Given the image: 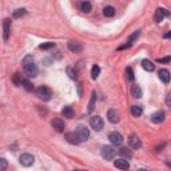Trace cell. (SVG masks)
<instances>
[{
    "mask_svg": "<svg viewBox=\"0 0 171 171\" xmlns=\"http://www.w3.org/2000/svg\"><path fill=\"white\" fill-rule=\"evenodd\" d=\"M36 95L39 96V99L47 102V100H50V99H51L52 92H51V90H50V88L46 87V86H40V87L36 90Z\"/></svg>",
    "mask_w": 171,
    "mask_h": 171,
    "instance_id": "1",
    "label": "cell"
},
{
    "mask_svg": "<svg viewBox=\"0 0 171 171\" xmlns=\"http://www.w3.org/2000/svg\"><path fill=\"white\" fill-rule=\"evenodd\" d=\"M168 37H171V32H167V34L164 35V39H168Z\"/></svg>",
    "mask_w": 171,
    "mask_h": 171,
    "instance_id": "38",
    "label": "cell"
},
{
    "mask_svg": "<svg viewBox=\"0 0 171 171\" xmlns=\"http://www.w3.org/2000/svg\"><path fill=\"white\" fill-rule=\"evenodd\" d=\"M78 94L79 96H82V84H78Z\"/></svg>",
    "mask_w": 171,
    "mask_h": 171,
    "instance_id": "37",
    "label": "cell"
},
{
    "mask_svg": "<svg viewBox=\"0 0 171 171\" xmlns=\"http://www.w3.org/2000/svg\"><path fill=\"white\" fill-rule=\"evenodd\" d=\"M128 146H130L131 148H141L142 147V142H141V139H139L136 135H130L128 136Z\"/></svg>",
    "mask_w": 171,
    "mask_h": 171,
    "instance_id": "9",
    "label": "cell"
},
{
    "mask_svg": "<svg viewBox=\"0 0 171 171\" xmlns=\"http://www.w3.org/2000/svg\"><path fill=\"white\" fill-rule=\"evenodd\" d=\"M24 67V72H25V75L28 78H35V76H37V72H39V69H37V66L35 64V62L34 63H31V64H27V66H23Z\"/></svg>",
    "mask_w": 171,
    "mask_h": 171,
    "instance_id": "6",
    "label": "cell"
},
{
    "mask_svg": "<svg viewBox=\"0 0 171 171\" xmlns=\"http://www.w3.org/2000/svg\"><path fill=\"white\" fill-rule=\"evenodd\" d=\"M75 171H83V170H75Z\"/></svg>",
    "mask_w": 171,
    "mask_h": 171,
    "instance_id": "40",
    "label": "cell"
},
{
    "mask_svg": "<svg viewBox=\"0 0 171 171\" xmlns=\"http://www.w3.org/2000/svg\"><path fill=\"white\" fill-rule=\"evenodd\" d=\"M79 8L82 12L88 14V12H91V9H92V4H91L90 2H83V3L79 4Z\"/></svg>",
    "mask_w": 171,
    "mask_h": 171,
    "instance_id": "21",
    "label": "cell"
},
{
    "mask_svg": "<svg viewBox=\"0 0 171 171\" xmlns=\"http://www.w3.org/2000/svg\"><path fill=\"white\" fill-rule=\"evenodd\" d=\"M21 86L24 87V90H27V91H32L34 90V84H32L30 80H27V79H24L23 80V83H21Z\"/></svg>",
    "mask_w": 171,
    "mask_h": 171,
    "instance_id": "31",
    "label": "cell"
},
{
    "mask_svg": "<svg viewBox=\"0 0 171 171\" xmlns=\"http://www.w3.org/2000/svg\"><path fill=\"white\" fill-rule=\"evenodd\" d=\"M75 132H76V135H78L80 142H84V141H87V139L90 138V130L86 126H83V124L78 126V128H76V131H75Z\"/></svg>",
    "mask_w": 171,
    "mask_h": 171,
    "instance_id": "3",
    "label": "cell"
},
{
    "mask_svg": "<svg viewBox=\"0 0 171 171\" xmlns=\"http://www.w3.org/2000/svg\"><path fill=\"white\" fill-rule=\"evenodd\" d=\"M131 95H132V96H134V98H135V99L142 98V95H143V92H142V88L139 87V86L134 84L132 87H131Z\"/></svg>",
    "mask_w": 171,
    "mask_h": 171,
    "instance_id": "20",
    "label": "cell"
},
{
    "mask_svg": "<svg viewBox=\"0 0 171 171\" xmlns=\"http://www.w3.org/2000/svg\"><path fill=\"white\" fill-rule=\"evenodd\" d=\"M138 171H147V170H143V168H139Z\"/></svg>",
    "mask_w": 171,
    "mask_h": 171,
    "instance_id": "39",
    "label": "cell"
},
{
    "mask_svg": "<svg viewBox=\"0 0 171 171\" xmlns=\"http://www.w3.org/2000/svg\"><path fill=\"white\" fill-rule=\"evenodd\" d=\"M68 50L71 51V52H75V53H78V52H82V44H80L79 41H75V40H71L68 43Z\"/></svg>",
    "mask_w": 171,
    "mask_h": 171,
    "instance_id": "13",
    "label": "cell"
},
{
    "mask_svg": "<svg viewBox=\"0 0 171 171\" xmlns=\"http://www.w3.org/2000/svg\"><path fill=\"white\" fill-rule=\"evenodd\" d=\"M62 114L64 115V118H74L75 112H74V110H72L71 106H66V107H63Z\"/></svg>",
    "mask_w": 171,
    "mask_h": 171,
    "instance_id": "22",
    "label": "cell"
},
{
    "mask_svg": "<svg viewBox=\"0 0 171 171\" xmlns=\"http://www.w3.org/2000/svg\"><path fill=\"white\" fill-rule=\"evenodd\" d=\"M142 68L147 72H151V71L155 69V64L150 60V59H143L142 60Z\"/></svg>",
    "mask_w": 171,
    "mask_h": 171,
    "instance_id": "14",
    "label": "cell"
},
{
    "mask_svg": "<svg viewBox=\"0 0 171 171\" xmlns=\"http://www.w3.org/2000/svg\"><path fill=\"white\" fill-rule=\"evenodd\" d=\"M31 63H34V56H32V55L24 56V59H23V66H27V64H31Z\"/></svg>",
    "mask_w": 171,
    "mask_h": 171,
    "instance_id": "33",
    "label": "cell"
},
{
    "mask_svg": "<svg viewBox=\"0 0 171 171\" xmlns=\"http://www.w3.org/2000/svg\"><path fill=\"white\" fill-rule=\"evenodd\" d=\"M119 154L122 155V157H126V158H131L132 157V152L131 150H128V147H123L119 150Z\"/></svg>",
    "mask_w": 171,
    "mask_h": 171,
    "instance_id": "26",
    "label": "cell"
},
{
    "mask_svg": "<svg viewBox=\"0 0 171 171\" xmlns=\"http://www.w3.org/2000/svg\"><path fill=\"white\" fill-rule=\"evenodd\" d=\"M100 154H102V158L103 159L111 160V159H114L115 154H116V150L112 146H103L102 150H100Z\"/></svg>",
    "mask_w": 171,
    "mask_h": 171,
    "instance_id": "2",
    "label": "cell"
},
{
    "mask_svg": "<svg viewBox=\"0 0 171 171\" xmlns=\"http://www.w3.org/2000/svg\"><path fill=\"white\" fill-rule=\"evenodd\" d=\"M108 139H110V142L114 144V146H122L123 144V136H122V134L119 132H111L110 135H108Z\"/></svg>",
    "mask_w": 171,
    "mask_h": 171,
    "instance_id": "7",
    "label": "cell"
},
{
    "mask_svg": "<svg viewBox=\"0 0 171 171\" xmlns=\"http://www.w3.org/2000/svg\"><path fill=\"white\" fill-rule=\"evenodd\" d=\"M51 124L58 132H63L64 128H66V123H64V120L60 119V118H55V119L51 122Z\"/></svg>",
    "mask_w": 171,
    "mask_h": 171,
    "instance_id": "8",
    "label": "cell"
},
{
    "mask_svg": "<svg viewBox=\"0 0 171 171\" xmlns=\"http://www.w3.org/2000/svg\"><path fill=\"white\" fill-rule=\"evenodd\" d=\"M107 119H108V122L111 123H118L119 122V114H118V111L111 108L107 111Z\"/></svg>",
    "mask_w": 171,
    "mask_h": 171,
    "instance_id": "12",
    "label": "cell"
},
{
    "mask_svg": "<svg viewBox=\"0 0 171 171\" xmlns=\"http://www.w3.org/2000/svg\"><path fill=\"white\" fill-rule=\"evenodd\" d=\"M103 15L107 16V18H112L115 15V8L111 7V5H107V7L103 8Z\"/></svg>",
    "mask_w": 171,
    "mask_h": 171,
    "instance_id": "23",
    "label": "cell"
},
{
    "mask_svg": "<svg viewBox=\"0 0 171 171\" xmlns=\"http://www.w3.org/2000/svg\"><path fill=\"white\" fill-rule=\"evenodd\" d=\"M55 47V43H52V41H47V43H43V44L39 46L40 50H51V48Z\"/></svg>",
    "mask_w": 171,
    "mask_h": 171,
    "instance_id": "29",
    "label": "cell"
},
{
    "mask_svg": "<svg viewBox=\"0 0 171 171\" xmlns=\"http://www.w3.org/2000/svg\"><path fill=\"white\" fill-rule=\"evenodd\" d=\"M66 139H67V142L71 143V144H79L80 143L76 132H67L66 134Z\"/></svg>",
    "mask_w": 171,
    "mask_h": 171,
    "instance_id": "18",
    "label": "cell"
},
{
    "mask_svg": "<svg viewBox=\"0 0 171 171\" xmlns=\"http://www.w3.org/2000/svg\"><path fill=\"white\" fill-rule=\"evenodd\" d=\"M158 62H159V63H168V62H170V56H166V58H163V59H158Z\"/></svg>",
    "mask_w": 171,
    "mask_h": 171,
    "instance_id": "36",
    "label": "cell"
},
{
    "mask_svg": "<svg viewBox=\"0 0 171 171\" xmlns=\"http://www.w3.org/2000/svg\"><path fill=\"white\" fill-rule=\"evenodd\" d=\"M168 15H170V12L166 8H158L157 12H155V21H157V23H160V21Z\"/></svg>",
    "mask_w": 171,
    "mask_h": 171,
    "instance_id": "10",
    "label": "cell"
},
{
    "mask_svg": "<svg viewBox=\"0 0 171 171\" xmlns=\"http://www.w3.org/2000/svg\"><path fill=\"white\" fill-rule=\"evenodd\" d=\"M90 126H91V128H94L95 131H102V128H103V126H104V122L100 116L95 115L90 119Z\"/></svg>",
    "mask_w": 171,
    "mask_h": 171,
    "instance_id": "4",
    "label": "cell"
},
{
    "mask_svg": "<svg viewBox=\"0 0 171 171\" xmlns=\"http://www.w3.org/2000/svg\"><path fill=\"white\" fill-rule=\"evenodd\" d=\"M99 75H100V67L99 66H94L92 69H91V78H92L94 80H96L99 78Z\"/></svg>",
    "mask_w": 171,
    "mask_h": 171,
    "instance_id": "25",
    "label": "cell"
},
{
    "mask_svg": "<svg viewBox=\"0 0 171 171\" xmlns=\"http://www.w3.org/2000/svg\"><path fill=\"white\" fill-rule=\"evenodd\" d=\"M23 78H21V75L19 74V72H16L15 75H14V83L16 84V86H21V83H23Z\"/></svg>",
    "mask_w": 171,
    "mask_h": 171,
    "instance_id": "30",
    "label": "cell"
},
{
    "mask_svg": "<svg viewBox=\"0 0 171 171\" xmlns=\"http://www.w3.org/2000/svg\"><path fill=\"white\" fill-rule=\"evenodd\" d=\"M7 166H8L7 160L3 159V158H0V171H4L5 168H7Z\"/></svg>",
    "mask_w": 171,
    "mask_h": 171,
    "instance_id": "35",
    "label": "cell"
},
{
    "mask_svg": "<svg viewBox=\"0 0 171 171\" xmlns=\"http://www.w3.org/2000/svg\"><path fill=\"white\" fill-rule=\"evenodd\" d=\"M126 74H127V79L130 80V82H132V80H134V71H132V68L131 67H127L126 68Z\"/></svg>",
    "mask_w": 171,
    "mask_h": 171,
    "instance_id": "34",
    "label": "cell"
},
{
    "mask_svg": "<svg viewBox=\"0 0 171 171\" xmlns=\"http://www.w3.org/2000/svg\"><path fill=\"white\" fill-rule=\"evenodd\" d=\"M139 35H141V30H138V31L134 32V34L130 36V39L127 40V44H126V46H123V47H120L119 50H123V48H127V47H131V46L134 44V41H135V40L138 39V37H139Z\"/></svg>",
    "mask_w": 171,
    "mask_h": 171,
    "instance_id": "17",
    "label": "cell"
},
{
    "mask_svg": "<svg viewBox=\"0 0 171 171\" xmlns=\"http://www.w3.org/2000/svg\"><path fill=\"white\" fill-rule=\"evenodd\" d=\"M9 28H11V20L4 19V21H3V39H4V41H7L9 37Z\"/></svg>",
    "mask_w": 171,
    "mask_h": 171,
    "instance_id": "11",
    "label": "cell"
},
{
    "mask_svg": "<svg viewBox=\"0 0 171 171\" xmlns=\"http://www.w3.org/2000/svg\"><path fill=\"white\" fill-rule=\"evenodd\" d=\"M19 162H20L21 166H24V167H30V166L34 164L35 157L31 154H21L20 158H19Z\"/></svg>",
    "mask_w": 171,
    "mask_h": 171,
    "instance_id": "5",
    "label": "cell"
},
{
    "mask_svg": "<svg viewBox=\"0 0 171 171\" xmlns=\"http://www.w3.org/2000/svg\"><path fill=\"white\" fill-rule=\"evenodd\" d=\"M67 74H68V76L71 78V79H76V71L72 68V67H67Z\"/></svg>",
    "mask_w": 171,
    "mask_h": 171,
    "instance_id": "32",
    "label": "cell"
},
{
    "mask_svg": "<svg viewBox=\"0 0 171 171\" xmlns=\"http://www.w3.org/2000/svg\"><path fill=\"white\" fill-rule=\"evenodd\" d=\"M131 114L134 115V116H141L142 114H143V108L141 106H132L131 107Z\"/></svg>",
    "mask_w": 171,
    "mask_h": 171,
    "instance_id": "24",
    "label": "cell"
},
{
    "mask_svg": "<svg viewBox=\"0 0 171 171\" xmlns=\"http://www.w3.org/2000/svg\"><path fill=\"white\" fill-rule=\"evenodd\" d=\"M24 15H27V9L25 8H19V9H16L14 12V18L19 19V18H21V16H24Z\"/></svg>",
    "mask_w": 171,
    "mask_h": 171,
    "instance_id": "27",
    "label": "cell"
},
{
    "mask_svg": "<svg viewBox=\"0 0 171 171\" xmlns=\"http://www.w3.org/2000/svg\"><path fill=\"white\" fill-rule=\"evenodd\" d=\"M164 112L163 111H157V112H154V114L151 115V120L154 122V123H162L163 120H164Z\"/></svg>",
    "mask_w": 171,
    "mask_h": 171,
    "instance_id": "16",
    "label": "cell"
},
{
    "mask_svg": "<svg viewBox=\"0 0 171 171\" xmlns=\"http://www.w3.org/2000/svg\"><path fill=\"white\" fill-rule=\"evenodd\" d=\"M95 102H96V92L94 91V92H92V95H91V100H90V104H88V112H91V111L94 110Z\"/></svg>",
    "mask_w": 171,
    "mask_h": 171,
    "instance_id": "28",
    "label": "cell"
},
{
    "mask_svg": "<svg viewBox=\"0 0 171 171\" xmlns=\"http://www.w3.org/2000/svg\"><path fill=\"white\" fill-rule=\"evenodd\" d=\"M114 166L116 168H120V170H128L130 168V163H128V160L126 159H118L114 162Z\"/></svg>",
    "mask_w": 171,
    "mask_h": 171,
    "instance_id": "15",
    "label": "cell"
},
{
    "mask_svg": "<svg viewBox=\"0 0 171 171\" xmlns=\"http://www.w3.org/2000/svg\"><path fill=\"white\" fill-rule=\"evenodd\" d=\"M159 75V79L162 80L163 83L167 84L170 82V72H168V69H160V71L158 72Z\"/></svg>",
    "mask_w": 171,
    "mask_h": 171,
    "instance_id": "19",
    "label": "cell"
}]
</instances>
